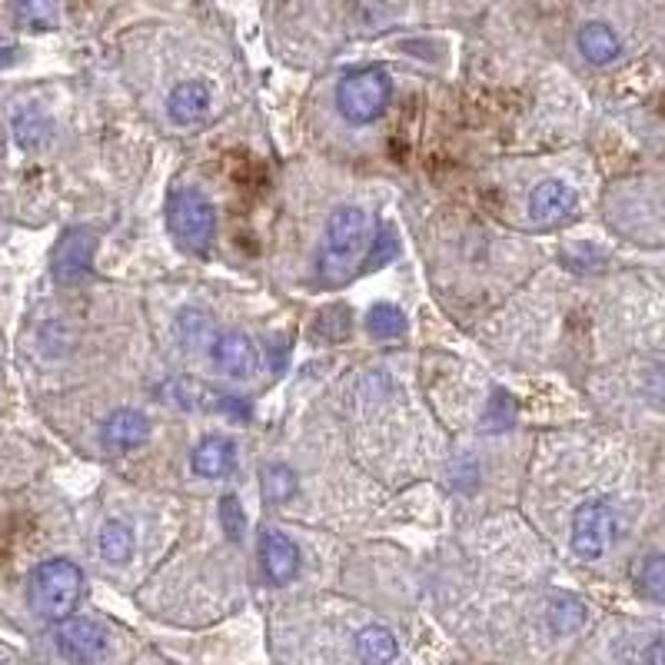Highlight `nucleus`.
<instances>
[{
    "instance_id": "obj_27",
    "label": "nucleus",
    "mask_w": 665,
    "mask_h": 665,
    "mask_svg": "<svg viewBox=\"0 0 665 665\" xmlns=\"http://www.w3.org/2000/svg\"><path fill=\"white\" fill-rule=\"evenodd\" d=\"M18 61V47L14 44H4L0 41V67H11Z\"/></svg>"
},
{
    "instance_id": "obj_15",
    "label": "nucleus",
    "mask_w": 665,
    "mask_h": 665,
    "mask_svg": "<svg viewBox=\"0 0 665 665\" xmlns=\"http://www.w3.org/2000/svg\"><path fill=\"white\" fill-rule=\"evenodd\" d=\"M357 655L363 665H390L400 655L396 635L383 625H367L357 635Z\"/></svg>"
},
{
    "instance_id": "obj_20",
    "label": "nucleus",
    "mask_w": 665,
    "mask_h": 665,
    "mask_svg": "<svg viewBox=\"0 0 665 665\" xmlns=\"http://www.w3.org/2000/svg\"><path fill=\"white\" fill-rule=\"evenodd\" d=\"M549 622H553V629L559 635H569V632H576L586 622V606L579 599H573V596L556 599L553 609H549Z\"/></svg>"
},
{
    "instance_id": "obj_16",
    "label": "nucleus",
    "mask_w": 665,
    "mask_h": 665,
    "mask_svg": "<svg viewBox=\"0 0 665 665\" xmlns=\"http://www.w3.org/2000/svg\"><path fill=\"white\" fill-rule=\"evenodd\" d=\"M367 329L373 340H400L406 332V313L393 303H377L367 316Z\"/></svg>"
},
{
    "instance_id": "obj_25",
    "label": "nucleus",
    "mask_w": 665,
    "mask_h": 665,
    "mask_svg": "<svg viewBox=\"0 0 665 665\" xmlns=\"http://www.w3.org/2000/svg\"><path fill=\"white\" fill-rule=\"evenodd\" d=\"M47 133H51V127L44 123V120H37V113H34V120L31 123H24V120H18V140L31 150V146H41L44 140H47Z\"/></svg>"
},
{
    "instance_id": "obj_14",
    "label": "nucleus",
    "mask_w": 665,
    "mask_h": 665,
    "mask_svg": "<svg viewBox=\"0 0 665 665\" xmlns=\"http://www.w3.org/2000/svg\"><path fill=\"white\" fill-rule=\"evenodd\" d=\"M576 44H579V54H582L589 64H596V67H606V64H612V61L622 54V44H619L615 31H612L609 24H602V21L582 24Z\"/></svg>"
},
{
    "instance_id": "obj_24",
    "label": "nucleus",
    "mask_w": 665,
    "mask_h": 665,
    "mask_svg": "<svg viewBox=\"0 0 665 665\" xmlns=\"http://www.w3.org/2000/svg\"><path fill=\"white\" fill-rule=\"evenodd\" d=\"M14 18L24 21L28 28H41V31L57 24V11L51 4H21V8H14Z\"/></svg>"
},
{
    "instance_id": "obj_8",
    "label": "nucleus",
    "mask_w": 665,
    "mask_h": 665,
    "mask_svg": "<svg viewBox=\"0 0 665 665\" xmlns=\"http://www.w3.org/2000/svg\"><path fill=\"white\" fill-rule=\"evenodd\" d=\"M97 253V233L87 227H74L61 237V243L54 247V280L61 283H77L80 276L90 273Z\"/></svg>"
},
{
    "instance_id": "obj_5",
    "label": "nucleus",
    "mask_w": 665,
    "mask_h": 665,
    "mask_svg": "<svg viewBox=\"0 0 665 665\" xmlns=\"http://www.w3.org/2000/svg\"><path fill=\"white\" fill-rule=\"evenodd\" d=\"M615 539V516L606 499H586L573 513V553L582 563H596Z\"/></svg>"
},
{
    "instance_id": "obj_22",
    "label": "nucleus",
    "mask_w": 665,
    "mask_h": 665,
    "mask_svg": "<svg viewBox=\"0 0 665 665\" xmlns=\"http://www.w3.org/2000/svg\"><path fill=\"white\" fill-rule=\"evenodd\" d=\"M220 530H224L227 539H233V543H240L243 533H247V513H243L240 499H237L233 492H227V495L220 499Z\"/></svg>"
},
{
    "instance_id": "obj_13",
    "label": "nucleus",
    "mask_w": 665,
    "mask_h": 665,
    "mask_svg": "<svg viewBox=\"0 0 665 665\" xmlns=\"http://www.w3.org/2000/svg\"><path fill=\"white\" fill-rule=\"evenodd\" d=\"M233 466H237V443L227 436H207L190 453V469L200 479H224L233 472Z\"/></svg>"
},
{
    "instance_id": "obj_3",
    "label": "nucleus",
    "mask_w": 665,
    "mask_h": 665,
    "mask_svg": "<svg viewBox=\"0 0 665 665\" xmlns=\"http://www.w3.org/2000/svg\"><path fill=\"white\" fill-rule=\"evenodd\" d=\"M390 100H393V80L380 67L350 70L337 84V110L353 127H367V123L380 120L386 113Z\"/></svg>"
},
{
    "instance_id": "obj_17",
    "label": "nucleus",
    "mask_w": 665,
    "mask_h": 665,
    "mask_svg": "<svg viewBox=\"0 0 665 665\" xmlns=\"http://www.w3.org/2000/svg\"><path fill=\"white\" fill-rule=\"evenodd\" d=\"M177 337L194 350V347H214L217 340V329L214 319L204 309H184L177 319Z\"/></svg>"
},
{
    "instance_id": "obj_26",
    "label": "nucleus",
    "mask_w": 665,
    "mask_h": 665,
    "mask_svg": "<svg viewBox=\"0 0 665 665\" xmlns=\"http://www.w3.org/2000/svg\"><path fill=\"white\" fill-rule=\"evenodd\" d=\"M645 665H665V639L648 642V648H645Z\"/></svg>"
},
{
    "instance_id": "obj_6",
    "label": "nucleus",
    "mask_w": 665,
    "mask_h": 665,
    "mask_svg": "<svg viewBox=\"0 0 665 665\" xmlns=\"http://www.w3.org/2000/svg\"><path fill=\"white\" fill-rule=\"evenodd\" d=\"M54 645L57 652L74 662V665H90V662H100L107 655V645H110V635L100 622L94 619H64L57 622L54 629Z\"/></svg>"
},
{
    "instance_id": "obj_19",
    "label": "nucleus",
    "mask_w": 665,
    "mask_h": 665,
    "mask_svg": "<svg viewBox=\"0 0 665 665\" xmlns=\"http://www.w3.org/2000/svg\"><path fill=\"white\" fill-rule=\"evenodd\" d=\"M293 492H296V476L290 466L273 462L263 469V495L270 499V503H286Z\"/></svg>"
},
{
    "instance_id": "obj_1",
    "label": "nucleus",
    "mask_w": 665,
    "mask_h": 665,
    "mask_svg": "<svg viewBox=\"0 0 665 665\" xmlns=\"http://www.w3.org/2000/svg\"><path fill=\"white\" fill-rule=\"evenodd\" d=\"M367 214L353 204H344L329 214L326 220V233H323V250L316 260V273L323 283L337 286L344 283L353 266L360 263V257L367 260Z\"/></svg>"
},
{
    "instance_id": "obj_7",
    "label": "nucleus",
    "mask_w": 665,
    "mask_h": 665,
    "mask_svg": "<svg viewBox=\"0 0 665 665\" xmlns=\"http://www.w3.org/2000/svg\"><path fill=\"white\" fill-rule=\"evenodd\" d=\"M576 204H579L576 190L559 177H549L533 187V194L526 200V214H530L533 227L549 230V227H559L563 220H569L576 214Z\"/></svg>"
},
{
    "instance_id": "obj_12",
    "label": "nucleus",
    "mask_w": 665,
    "mask_h": 665,
    "mask_svg": "<svg viewBox=\"0 0 665 665\" xmlns=\"http://www.w3.org/2000/svg\"><path fill=\"white\" fill-rule=\"evenodd\" d=\"M214 107V94H210V84L204 80H184L171 90L166 97V113L177 127H194L200 123Z\"/></svg>"
},
{
    "instance_id": "obj_21",
    "label": "nucleus",
    "mask_w": 665,
    "mask_h": 665,
    "mask_svg": "<svg viewBox=\"0 0 665 665\" xmlns=\"http://www.w3.org/2000/svg\"><path fill=\"white\" fill-rule=\"evenodd\" d=\"M639 589L655 599V602H665V556H648L642 566H639Z\"/></svg>"
},
{
    "instance_id": "obj_11",
    "label": "nucleus",
    "mask_w": 665,
    "mask_h": 665,
    "mask_svg": "<svg viewBox=\"0 0 665 665\" xmlns=\"http://www.w3.org/2000/svg\"><path fill=\"white\" fill-rule=\"evenodd\" d=\"M150 439V419L137 410H113L100 426V446L107 453H127Z\"/></svg>"
},
{
    "instance_id": "obj_10",
    "label": "nucleus",
    "mask_w": 665,
    "mask_h": 665,
    "mask_svg": "<svg viewBox=\"0 0 665 665\" xmlns=\"http://www.w3.org/2000/svg\"><path fill=\"white\" fill-rule=\"evenodd\" d=\"M260 566H263V576L273 582V586H290L299 573V549L296 543L280 533V530H266L260 533Z\"/></svg>"
},
{
    "instance_id": "obj_18",
    "label": "nucleus",
    "mask_w": 665,
    "mask_h": 665,
    "mask_svg": "<svg viewBox=\"0 0 665 665\" xmlns=\"http://www.w3.org/2000/svg\"><path fill=\"white\" fill-rule=\"evenodd\" d=\"M130 553H133V533H130V526L120 523V520L103 523V530H100V556L107 563H127Z\"/></svg>"
},
{
    "instance_id": "obj_2",
    "label": "nucleus",
    "mask_w": 665,
    "mask_h": 665,
    "mask_svg": "<svg viewBox=\"0 0 665 665\" xmlns=\"http://www.w3.org/2000/svg\"><path fill=\"white\" fill-rule=\"evenodd\" d=\"M84 596V569L70 559H47L31 576V609L47 622H64Z\"/></svg>"
},
{
    "instance_id": "obj_4",
    "label": "nucleus",
    "mask_w": 665,
    "mask_h": 665,
    "mask_svg": "<svg viewBox=\"0 0 665 665\" xmlns=\"http://www.w3.org/2000/svg\"><path fill=\"white\" fill-rule=\"evenodd\" d=\"M166 227L184 250L204 253L217 237V210L197 187H177L166 197Z\"/></svg>"
},
{
    "instance_id": "obj_23",
    "label": "nucleus",
    "mask_w": 665,
    "mask_h": 665,
    "mask_svg": "<svg viewBox=\"0 0 665 665\" xmlns=\"http://www.w3.org/2000/svg\"><path fill=\"white\" fill-rule=\"evenodd\" d=\"M396 253H400V240H396V233H393L390 227H383V230L377 233V240H373V247H370V253H367L363 266H367V270L386 266V263H390Z\"/></svg>"
},
{
    "instance_id": "obj_9",
    "label": "nucleus",
    "mask_w": 665,
    "mask_h": 665,
    "mask_svg": "<svg viewBox=\"0 0 665 665\" xmlns=\"http://www.w3.org/2000/svg\"><path fill=\"white\" fill-rule=\"evenodd\" d=\"M210 357H214L217 370L233 377V380H250L260 370V350L253 347V340L247 337V332H233V329L217 332Z\"/></svg>"
}]
</instances>
